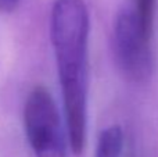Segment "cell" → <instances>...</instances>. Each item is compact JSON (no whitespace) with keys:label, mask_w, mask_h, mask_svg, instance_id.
I'll return each instance as SVG.
<instances>
[{"label":"cell","mask_w":158,"mask_h":157,"mask_svg":"<svg viewBox=\"0 0 158 157\" xmlns=\"http://www.w3.org/2000/svg\"><path fill=\"white\" fill-rule=\"evenodd\" d=\"M89 11L83 0H56L50 36L63 92L71 152L81 155L87 125V47Z\"/></svg>","instance_id":"6da1fadb"},{"label":"cell","mask_w":158,"mask_h":157,"mask_svg":"<svg viewBox=\"0 0 158 157\" xmlns=\"http://www.w3.org/2000/svg\"><path fill=\"white\" fill-rule=\"evenodd\" d=\"M24 127L35 157H68L71 150L67 122L44 86H35L24 106Z\"/></svg>","instance_id":"7a4b0ae2"},{"label":"cell","mask_w":158,"mask_h":157,"mask_svg":"<svg viewBox=\"0 0 158 157\" xmlns=\"http://www.w3.org/2000/svg\"><path fill=\"white\" fill-rule=\"evenodd\" d=\"M151 39L140 24L133 8L118 13L112 31V47L117 63L125 77L135 82H143L153 72Z\"/></svg>","instance_id":"3957f363"},{"label":"cell","mask_w":158,"mask_h":157,"mask_svg":"<svg viewBox=\"0 0 158 157\" xmlns=\"http://www.w3.org/2000/svg\"><path fill=\"white\" fill-rule=\"evenodd\" d=\"M123 131L119 125L104 128L97 139L94 157H122Z\"/></svg>","instance_id":"277c9868"},{"label":"cell","mask_w":158,"mask_h":157,"mask_svg":"<svg viewBox=\"0 0 158 157\" xmlns=\"http://www.w3.org/2000/svg\"><path fill=\"white\" fill-rule=\"evenodd\" d=\"M157 0H135V14L137 15L143 29L153 36L154 32V18H156Z\"/></svg>","instance_id":"5b68a950"},{"label":"cell","mask_w":158,"mask_h":157,"mask_svg":"<svg viewBox=\"0 0 158 157\" xmlns=\"http://www.w3.org/2000/svg\"><path fill=\"white\" fill-rule=\"evenodd\" d=\"M21 0H0V10L3 13H11L18 7Z\"/></svg>","instance_id":"8992f818"}]
</instances>
